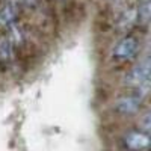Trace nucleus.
I'll return each instance as SVG.
<instances>
[{"mask_svg":"<svg viewBox=\"0 0 151 151\" xmlns=\"http://www.w3.org/2000/svg\"><path fill=\"white\" fill-rule=\"evenodd\" d=\"M124 145L130 151H144L151 147V134L148 132L139 130L129 132L124 137Z\"/></svg>","mask_w":151,"mask_h":151,"instance_id":"nucleus-1","label":"nucleus"},{"mask_svg":"<svg viewBox=\"0 0 151 151\" xmlns=\"http://www.w3.org/2000/svg\"><path fill=\"white\" fill-rule=\"evenodd\" d=\"M137 45H139V42H137L136 38L125 36L116 44V47L113 48L112 56H113V59H118V60H127L136 53Z\"/></svg>","mask_w":151,"mask_h":151,"instance_id":"nucleus-2","label":"nucleus"},{"mask_svg":"<svg viewBox=\"0 0 151 151\" xmlns=\"http://www.w3.org/2000/svg\"><path fill=\"white\" fill-rule=\"evenodd\" d=\"M141 104H142V98L139 95H124L113 103V109L121 115H133V113L139 110Z\"/></svg>","mask_w":151,"mask_h":151,"instance_id":"nucleus-3","label":"nucleus"},{"mask_svg":"<svg viewBox=\"0 0 151 151\" xmlns=\"http://www.w3.org/2000/svg\"><path fill=\"white\" fill-rule=\"evenodd\" d=\"M17 15H18V2L17 0H8L0 9V24L12 26Z\"/></svg>","mask_w":151,"mask_h":151,"instance_id":"nucleus-4","label":"nucleus"},{"mask_svg":"<svg viewBox=\"0 0 151 151\" xmlns=\"http://www.w3.org/2000/svg\"><path fill=\"white\" fill-rule=\"evenodd\" d=\"M137 20H139V17H137V9H129V11H125L122 14V17L119 18L118 26H119V29L122 32L129 30Z\"/></svg>","mask_w":151,"mask_h":151,"instance_id":"nucleus-5","label":"nucleus"},{"mask_svg":"<svg viewBox=\"0 0 151 151\" xmlns=\"http://www.w3.org/2000/svg\"><path fill=\"white\" fill-rule=\"evenodd\" d=\"M137 17L142 23L151 20V0H144L141 3V6L137 8Z\"/></svg>","mask_w":151,"mask_h":151,"instance_id":"nucleus-6","label":"nucleus"},{"mask_svg":"<svg viewBox=\"0 0 151 151\" xmlns=\"http://www.w3.org/2000/svg\"><path fill=\"white\" fill-rule=\"evenodd\" d=\"M137 67H139V70H141V73L144 76L145 85L150 86L151 85V58H148L147 60H144L142 64H139Z\"/></svg>","mask_w":151,"mask_h":151,"instance_id":"nucleus-7","label":"nucleus"},{"mask_svg":"<svg viewBox=\"0 0 151 151\" xmlns=\"http://www.w3.org/2000/svg\"><path fill=\"white\" fill-rule=\"evenodd\" d=\"M141 125H142L144 132H151V109L144 115V118L141 121Z\"/></svg>","mask_w":151,"mask_h":151,"instance_id":"nucleus-8","label":"nucleus"},{"mask_svg":"<svg viewBox=\"0 0 151 151\" xmlns=\"http://www.w3.org/2000/svg\"><path fill=\"white\" fill-rule=\"evenodd\" d=\"M23 2L26 3V5H35V3H36V0H23Z\"/></svg>","mask_w":151,"mask_h":151,"instance_id":"nucleus-9","label":"nucleus"}]
</instances>
